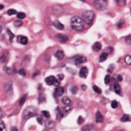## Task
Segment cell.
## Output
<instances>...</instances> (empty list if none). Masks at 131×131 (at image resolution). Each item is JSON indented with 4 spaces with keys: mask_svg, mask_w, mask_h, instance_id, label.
<instances>
[{
    "mask_svg": "<svg viewBox=\"0 0 131 131\" xmlns=\"http://www.w3.org/2000/svg\"><path fill=\"white\" fill-rule=\"evenodd\" d=\"M118 131H124V130H118Z\"/></svg>",
    "mask_w": 131,
    "mask_h": 131,
    "instance_id": "obj_53",
    "label": "cell"
},
{
    "mask_svg": "<svg viewBox=\"0 0 131 131\" xmlns=\"http://www.w3.org/2000/svg\"><path fill=\"white\" fill-rule=\"evenodd\" d=\"M108 57V54L106 52H103L102 53L101 55H100V58H99V61L100 62H103L107 60V58Z\"/></svg>",
    "mask_w": 131,
    "mask_h": 131,
    "instance_id": "obj_20",
    "label": "cell"
},
{
    "mask_svg": "<svg viewBox=\"0 0 131 131\" xmlns=\"http://www.w3.org/2000/svg\"><path fill=\"white\" fill-rule=\"evenodd\" d=\"M37 121L40 124H42V123H43V120H42V119L41 118L40 116H38V117H37Z\"/></svg>",
    "mask_w": 131,
    "mask_h": 131,
    "instance_id": "obj_44",
    "label": "cell"
},
{
    "mask_svg": "<svg viewBox=\"0 0 131 131\" xmlns=\"http://www.w3.org/2000/svg\"><path fill=\"white\" fill-rule=\"evenodd\" d=\"M4 71H5L8 74H15V71L13 70L12 67H4Z\"/></svg>",
    "mask_w": 131,
    "mask_h": 131,
    "instance_id": "obj_21",
    "label": "cell"
},
{
    "mask_svg": "<svg viewBox=\"0 0 131 131\" xmlns=\"http://www.w3.org/2000/svg\"><path fill=\"white\" fill-rule=\"evenodd\" d=\"M81 88H82V90H84V91H85V90L87 89V86L84 84H82L81 85Z\"/></svg>",
    "mask_w": 131,
    "mask_h": 131,
    "instance_id": "obj_47",
    "label": "cell"
},
{
    "mask_svg": "<svg viewBox=\"0 0 131 131\" xmlns=\"http://www.w3.org/2000/svg\"><path fill=\"white\" fill-rule=\"evenodd\" d=\"M93 128L92 125H84L81 128V131H91Z\"/></svg>",
    "mask_w": 131,
    "mask_h": 131,
    "instance_id": "obj_23",
    "label": "cell"
},
{
    "mask_svg": "<svg viewBox=\"0 0 131 131\" xmlns=\"http://www.w3.org/2000/svg\"><path fill=\"white\" fill-rule=\"evenodd\" d=\"M71 28L75 31H81L84 29V21L79 16H74L71 19Z\"/></svg>",
    "mask_w": 131,
    "mask_h": 131,
    "instance_id": "obj_1",
    "label": "cell"
},
{
    "mask_svg": "<svg viewBox=\"0 0 131 131\" xmlns=\"http://www.w3.org/2000/svg\"><path fill=\"white\" fill-rule=\"evenodd\" d=\"M8 58H9V53L8 51H3V53L0 56V61L2 63H6L8 60Z\"/></svg>",
    "mask_w": 131,
    "mask_h": 131,
    "instance_id": "obj_7",
    "label": "cell"
},
{
    "mask_svg": "<svg viewBox=\"0 0 131 131\" xmlns=\"http://www.w3.org/2000/svg\"><path fill=\"white\" fill-rule=\"evenodd\" d=\"M22 22L21 21V20H19V21H15V27H20V26H22Z\"/></svg>",
    "mask_w": 131,
    "mask_h": 131,
    "instance_id": "obj_39",
    "label": "cell"
},
{
    "mask_svg": "<svg viewBox=\"0 0 131 131\" xmlns=\"http://www.w3.org/2000/svg\"><path fill=\"white\" fill-rule=\"evenodd\" d=\"M125 41L127 43L130 45H131V35H128L125 38Z\"/></svg>",
    "mask_w": 131,
    "mask_h": 131,
    "instance_id": "obj_37",
    "label": "cell"
},
{
    "mask_svg": "<svg viewBox=\"0 0 131 131\" xmlns=\"http://www.w3.org/2000/svg\"><path fill=\"white\" fill-rule=\"evenodd\" d=\"M103 116L101 114L100 111H97L96 113V122L97 123H102L103 121Z\"/></svg>",
    "mask_w": 131,
    "mask_h": 131,
    "instance_id": "obj_15",
    "label": "cell"
},
{
    "mask_svg": "<svg viewBox=\"0 0 131 131\" xmlns=\"http://www.w3.org/2000/svg\"><path fill=\"white\" fill-rule=\"evenodd\" d=\"M116 80L117 81H122V80H123V78H122V77L120 75H116Z\"/></svg>",
    "mask_w": 131,
    "mask_h": 131,
    "instance_id": "obj_45",
    "label": "cell"
},
{
    "mask_svg": "<svg viewBox=\"0 0 131 131\" xmlns=\"http://www.w3.org/2000/svg\"><path fill=\"white\" fill-rule=\"evenodd\" d=\"M125 62L127 65H131V56L130 55H126L125 58Z\"/></svg>",
    "mask_w": 131,
    "mask_h": 131,
    "instance_id": "obj_33",
    "label": "cell"
},
{
    "mask_svg": "<svg viewBox=\"0 0 131 131\" xmlns=\"http://www.w3.org/2000/svg\"><path fill=\"white\" fill-rule=\"evenodd\" d=\"M93 90H94V92H96V93H97V94H101V93H102L101 89L100 87H98L97 86H96V85H94V86H93Z\"/></svg>",
    "mask_w": 131,
    "mask_h": 131,
    "instance_id": "obj_28",
    "label": "cell"
},
{
    "mask_svg": "<svg viewBox=\"0 0 131 131\" xmlns=\"http://www.w3.org/2000/svg\"><path fill=\"white\" fill-rule=\"evenodd\" d=\"M45 82L49 86H51V85L58 86L60 84V82L55 78V76H49V77H48V78H45Z\"/></svg>",
    "mask_w": 131,
    "mask_h": 131,
    "instance_id": "obj_5",
    "label": "cell"
},
{
    "mask_svg": "<svg viewBox=\"0 0 131 131\" xmlns=\"http://www.w3.org/2000/svg\"><path fill=\"white\" fill-rule=\"evenodd\" d=\"M56 38L61 43H66L67 41H68V37H67V35H63V34H58L56 35Z\"/></svg>",
    "mask_w": 131,
    "mask_h": 131,
    "instance_id": "obj_9",
    "label": "cell"
},
{
    "mask_svg": "<svg viewBox=\"0 0 131 131\" xmlns=\"http://www.w3.org/2000/svg\"><path fill=\"white\" fill-rule=\"evenodd\" d=\"M2 31V26H0V32Z\"/></svg>",
    "mask_w": 131,
    "mask_h": 131,
    "instance_id": "obj_51",
    "label": "cell"
},
{
    "mask_svg": "<svg viewBox=\"0 0 131 131\" xmlns=\"http://www.w3.org/2000/svg\"><path fill=\"white\" fill-rule=\"evenodd\" d=\"M102 48V45L100 42H95L92 46V49L94 51H99Z\"/></svg>",
    "mask_w": 131,
    "mask_h": 131,
    "instance_id": "obj_16",
    "label": "cell"
},
{
    "mask_svg": "<svg viewBox=\"0 0 131 131\" xmlns=\"http://www.w3.org/2000/svg\"><path fill=\"white\" fill-rule=\"evenodd\" d=\"M0 18H1V17H0Z\"/></svg>",
    "mask_w": 131,
    "mask_h": 131,
    "instance_id": "obj_54",
    "label": "cell"
},
{
    "mask_svg": "<svg viewBox=\"0 0 131 131\" xmlns=\"http://www.w3.org/2000/svg\"><path fill=\"white\" fill-rule=\"evenodd\" d=\"M55 58H57V59L62 60L63 58H64V57H65V53H64V51H61V50H58V51H57L55 52Z\"/></svg>",
    "mask_w": 131,
    "mask_h": 131,
    "instance_id": "obj_14",
    "label": "cell"
},
{
    "mask_svg": "<svg viewBox=\"0 0 131 131\" xmlns=\"http://www.w3.org/2000/svg\"><path fill=\"white\" fill-rule=\"evenodd\" d=\"M57 115H56V119L58 120H60L63 116H64V113L61 110L60 108H57Z\"/></svg>",
    "mask_w": 131,
    "mask_h": 131,
    "instance_id": "obj_18",
    "label": "cell"
},
{
    "mask_svg": "<svg viewBox=\"0 0 131 131\" xmlns=\"http://www.w3.org/2000/svg\"><path fill=\"white\" fill-rule=\"evenodd\" d=\"M36 115H37V110L34 107H27L23 110V117L25 120L31 118V117L35 116Z\"/></svg>",
    "mask_w": 131,
    "mask_h": 131,
    "instance_id": "obj_3",
    "label": "cell"
},
{
    "mask_svg": "<svg viewBox=\"0 0 131 131\" xmlns=\"http://www.w3.org/2000/svg\"><path fill=\"white\" fill-rule=\"evenodd\" d=\"M84 122V119L81 116H80L78 117V124L80 125V124H82Z\"/></svg>",
    "mask_w": 131,
    "mask_h": 131,
    "instance_id": "obj_38",
    "label": "cell"
},
{
    "mask_svg": "<svg viewBox=\"0 0 131 131\" xmlns=\"http://www.w3.org/2000/svg\"><path fill=\"white\" fill-rule=\"evenodd\" d=\"M114 92L116 94H120V86L119 85V84H114Z\"/></svg>",
    "mask_w": 131,
    "mask_h": 131,
    "instance_id": "obj_22",
    "label": "cell"
},
{
    "mask_svg": "<svg viewBox=\"0 0 131 131\" xmlns=\"http://www.w3.org/2000/svg\"><path fill=\"white\" fill-rule=\"evenodd\" d=\"M70 91L72 94H76L77 93H78V88L77 86H73L71 89H70Z\"/></svg>",
    "mask_w": 131,
    "mask_h": 131,
    "instance_id": "obj_25",
    "label": "cell"
},
{
    "mask_svg": "<svg viewBox=\"0 0 131 131\" xmlns=\"http://www.w3.org/2000/svg\"><path fill=\"white\" fill-rule=\"evenodd\" d=\"M64 78H65V75L62 74H60L58 75V78L59 79V80H62L63 79H64Z\"/></svg>",
    "mask_w": 131,
    "mask_h": 131,
    "instance_id": "obj_42",
    "label": "cell"
},
{
    "mask_svg": "<svg viewBox=\"0 0 131 131\" xmlns=\"http://www.w3.org/2000/svg\"><path fill=\"white\" fill-rule=\"evenodd\" d=\"M0 131H2V127H1V126H0Z\"/></svg>",
    "mask_w": 131,
    "mask_h": 131,
    "instance_id": "obj_52",
    "label": "cell"
},
{
    "mask_svg": "<svg viewBox=\"0 0 131 131\" xmlns=\"http://www.w3.org/2000/svg\"><path fill=\"white\" fill-rule=\"evenodd\" d=\"M94 7L99 11H103L107 8V0H94Z\"/></svg>",
    "mask_w": 131,
    "mask_h": 131,
    "instance_id": "obj_4",
    "label": "cell"
},
{
    "mask_svg": "<svg viewBox=\"0 0 131 131\" xmlns=\"http://www.w3.org/2000/svg\"><path fill=\"white\" fill-rule=\"evenodd\" d=\"M10 130L11 131H18V129L16 127H15V126H12V127H10Z\"/></svg>",
    "mask_w": 131,
    "mask_h": 131,
    "instance_id": "obj_46",
    "label": "cell"
},
{
    "mask_svg": "<svg viewBox=\"0 0 131 131\" xmlns=\"http://www.w3.org/2000/svg\"><path fill=\"white\" fill-rule=\"evenodd\" d=\"M7 32H8V35H9V40H10V42H12V39L14 38V37H15V35L13 34V33H12L11 31L9 29H7Z\"/></svg>",
    "mask_w": 131,
    "mask_h": 131,
    "instance_id": "obj_35",
    "label": "cell"
},
{
    "mask_svg": "<svg viewBox=\"0 0 131 131\" xmlns=\"http://www.w3.org/2000/svg\"><path fill=\"white\" fill-rule=\"evenodd\" d=\"M53 25L55 26L56 29H58V30H63L65 29L64 25H63L61 22H60L59 21H58V20H56V21H55L53 22Z\"/></svg>",
    "mask_w": 131,
    "mask_h": 131,
    "instance_id": "obj_13",
    "label": "cell"
},
{
    "mask_svg": "<svg viewBox=\"0 0 131 131\" xmlns=\"http://www.w3.org/2000/svg\"><path fill=\"white\" fill-rule=\"evenodd\" d=\"M117 106H118V103H117V101H113L111 102V107L113 108V109H115V108H116Z\"/></svg>",
    "mask_w": 131,
    "mask_h": 131,
    "instance_id": "obj_36",
    "label": "cell"
},
{
    "mask_svg": "<svg viewBox=\"0 0 131 131\" xmlns=\"http://www.w3.org/2000/svg\"><path fill=\"white\" fill-rule=\"evenodd\" d=\"M7 14L8 15H15L17 14V11L15 9H13V8H11V9H8L7 11Z\"/></svg>",
    "mask_w": 131,
    "mask_h": 131,
    "instance_id": "obj_27",
    "label": "cell"
},
{
    "mask_svg": "<svg viewBox=\"0 0 131 131\" xmlns=\"http://www.w3.org/2000/svg\"><path fill=\"white\" fill-rule=\"evenodd\" d=\"M19 74H21L22 76H25L26 75V71H25V69H23V68H22V69H20L19 71Z\"/></svg>",
    "mask_w": 131,
    "mask_h": 131,
    "instance_id": "obj_40",
    "label": "cell"
},
{
    "mask_svg": "<svg viewBox=\"0 0 131 131\" xmlns=\"http://www.w3.org/2000/svg\"><path fill=\"white\" fill-rule=\"evenodd\" d=\"M25 14L24 12H19L17 14V18L18 19H24L25 18Z\"/></svg>",
    "mask_w": 131,
    "mask_h": 131,
    "instance_id": "obj_29",
    "label": "cell"
},
{
    "mask_svg": "<svg viewBox=\"0 0 131 131\" xmlns=\"http://www.w3.org/2000/svg\"><path fill=\"white\" fill-rule=\"evenodd\" d=\"M87 74H88V69L87 67H82L80 68V71H79V75L80 78H86L87 76Z\"/></svg>",
    "mask_w": 131,
    "mask_h": 131,
    "instance_id": "obj_8",
    "label": "cell"
},
{
    "mask_svg": "<svg viewBox=\"0 0 131 131\" xmlns=\"http://www.w3.org/2000/svg\"><path fill=\"white\" fill-rule=\"evenodd\" d=\"M45 96L44 95V94H40V96H39V97H38V102H39V103H43L44 101H45Z\"/></svg>",
    "mask_w": 131,
    "mask_h": 131,
    "instance_id": "obj_30",
    "label": "cell"
},
{
    "mask_svg": "<svg viewBox=\"0 0 131 131\" xmlns=\"http://www.w3.org/2000/svg\"><path fill=\"white\" fill-rule=\"evenodd\" d=\"M74 63L75 65H79L80 64H82V63H84L87 61V58L84 56H80V55H78V56H75L74 58Z\"/></svg>",
    "mask_w": 131,
    "mask_h": 131,
    "instance_id": "obj_6",
    "label": "cell"
},
{
    "mask_svg": "<svg viewBox=\"0 0 131 131\" xmlns=\"http://www.w3.org/2000/svg\"><path fill=\"white\" fill-rule=\"evenodd\" d=\"M5 90L8 94H11L12 92V81H8V82H7L5 84Z\"/></svg>",
    "mask_w": 131,
    "mask_h": 131,
    "instance_id": "obj_12",
    "label": "cell"
},
{
    "mask_svg": "<svg viewBox=\"0 0 131 131\" xmlns=\"http://www.w3.org/2000/svg\"><path fill=\"white\" fill-rule=\"evenodd\" d=\"M122 27H123V23H121V22L118 23V25H117V28L120 29V28H122Z\"/></svg>",
    "mask_w": 131,
    "mask_h": 131,
    "instance_id": "obj_48",
    "label": "cell"
},
{
    "mask_svg": "<svg viewBox=\"0 0 131 131\" xmlns=\"http://www.w3.org/2000/svg\"><path fill=\"white\" fill-rule=\"evenodd\" d=\"M61 102L64 103L65 105H69L71 103V100L68 97H64L61 99Z\"/></svg>",
    "mask_w": 131,
    "mask_h": 131,
    "instance_id": "obj_19",
    "label": "cell"
},
{
    "mask_svg": "<svg viewBox=\"0 0 131 131\" xmlns=\"http://www.w3.org/2000/svg\"><path fill=\"white\" fill-rule=\"evenodd\" d=\"M114 65H110V66H109V67H108V72L109 73H110V72H112L113 71H114Z\"/></svg>",
    "mask_w": 131,
    "mask_h": 131,
    "instance_id": "obj_41",
    "label": "cell"
},
{
    "mask_svg": "<svg viewBox=\"0 0 131 131\" xmlns=\"http://www.w3.org/2000/svg\"><path fill=\"white\" fill-rule=\"evenodd\" d=\"M65 92V90H64V87H57L55 90V96H58V97H60Z\"/></svg>",
    "mask_w": 131,
    "mask_h": 131,
    "instance_id": "obj_11",
    "label": "cell"
},
{
    "mask_svg": "<svg viewBox=\"0 0 131 131\" xmlns=\"http://www.w3.org/2000/svg\"><path fill=\"white\" fill-rule=\"evenodd\" d=\"M3 8H4V6L2 5H0V9H2Z\"/></svg>",
    "mask_w": 131,
    "mask_h": 131,
    "instance_id": "obj_49",
    "label": "cell"
},
{
    "mask_svg": "<svg viewBox=\"0 0 131 131\" xmlns=\"http://www.w3.org/2000/svg\"><path fill=\"white\" fill-rule=\"evenodd\" d=\"M69 110H71V107H65L64 109H63V113H66V112H68Z\"/></svg>",
    "mask_w": 131,
    "mask_h": 131,
    "instance_id": "obj_43",
    "label": "cell"
},
{
    "mask_svg": "<svg viewBox=\"0 0 131 131\" xmlns=\"http://www.w3.org/2000/svg\"><path fill=\"white\" fill-rule=\"evenodd\" d=\"M95 17V14L93 11H86L82 14V19L87 25H91Z\"/></svg>",
    "mask_w": 131,
    "mask_h": 131,
    "instance_id": "obj_2",
    "label": "cell"
},
{
    "mask_svg": "<svg viewBox=\"0 0 131 131\" xmlns=\"http://www.w3.org/2000/svg\"><path fill=\"white\" fill-rule=\"evenodd\" d=\"M45 126L48 129H52L55 126V122L51 120H48L45 122Z\"/></svg>",
    "mask_w": 131,
    "mask_h": 131,
    "instance_id": "obj_17",
    "label": "cell"
},
{
    "mask_svg": "<svg viewBox=\"0 0 131 131\" xmlns=\"http://www.w3.org/2000/svg\"><path fill=\"white\" fill-rule=\"evenodd\" d=\"M110 81V76L109 74H107L104 78V83L105 84H108Z\"/></svg>",
    "mask_w": 131,
    "mask_h": 131,
    "instance_id": "obj_34",
    "label": "cell"
},
{
    "mask_svg": "<svg viewBox=\"0 0 131 131\" xmlns=\"http://www.w3.org/2000/svg\"><path fill=\"white\" fill-rule=\"evenodd\" d=\"M120 120L122 122H127V121H130V116L127 114H125L121 117Z\"/></svg>",
    "mask_w": 131,
    "mask_h": 131,
    "instance_id": "obj_26",
    "label": "cell"
},
{
    "mask_svg": "<svg viewBox=\"0 0 131 131\" xmlns=\"http://www.w3.org/2000/svg\"><path fill=\"white\" fill-rule=\"evenodd\" d=\"M115 2L120 6H124L126 5V0H115Z\"/></svg>",
    "mask_w": 131,
    "mask_h": 131,
    "instance_id": "obj_24",
    "label": "cell"
},
{
    "mask_svg": "<svg viewBox=\"0 0 131 131\" xmlns=\"http://www.w3.org/2000/svg\"><path fill=\"white\" fill-rule=\"evenodd\" d=\"M2 111H1V109H0V118H1V117H2Z\"/></svg>",
    "mask_w": 131,
    "mask_h": 131,
    "instance_id": "obj_50",
    "label": "cell"
},
{
    "mask_svg": "<svg viewBox=\"0 0 131 131\" xmlns=\"http://www.w3.org/2000/svg\"><path fill=\"white\" fill-rule=\"evenodd\" d=\"M42 115L45 117V118H47V119H49L50 118V114H49V112L48 111H46V110H43L42 112Z\"/></svg>",
    "mask_w": 131,
    "mask_h": 131,
    "instance_id": "obj_32",
    "label": "cell"
},
{
    "mask_svg": "<svg viewBox=\"0 0 131 131\" xmlns=\"http://www.w3.org/2000/svg\"><path fill=\"white\" fill-rule=\"evenodd\" d=\"M26 97H27V94H25V96H23L20 99V101H19V105L20 106L24 104V103L25 102V100H26Z\"/></svg>",
    "mask_w": 131,
    "mask_h": 131,
    "instance_id": "obj_31",
    "label": "cell"
},
{
    "mask_svg": "<svg viewBox=\"0 0 131 131\" xmlns=\"http://www.w3.org/2000/svg\"><path fill=\"white\" fill-rule=\"evenodd\" d=\"M18 39H19V42L22 44H23V45H25V44H27L29 42V39L27 37H25V36L19 35V36H18Z\"/></svg>",
    "mask_w": 131,
    "mask_h": 131,
    "instance_id": "obj_10",
    "label": "cell"
}]
</instances>
